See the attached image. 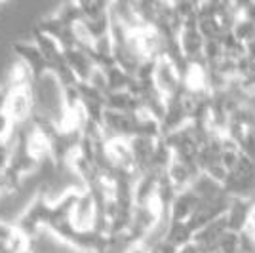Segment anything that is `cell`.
Returning a JSON list of instances; mask_svg holds the SVG:
<instances>
[{"label":"cell","instance_id":"17","mask_svg":"<svg viewBox=\"0 0 255 253\" xmlns=\"http://www.w3.org/2000/svg\"><path fill=\"white\" fill-rule=\"evenodd\" d=\"M124 253H150V248L147 244H133V246H129Z\"/></svg>","mask_w":255,"mask_h":253},{"label":"cell","instance_id":"10","mask_svg":"<svg viewBox=\"0 0 255 253\" xmlns=\"http://www.w3.org/2000/svg\"><path fill=\"white\" fill-rule=\"evenodd\" d=\"M105 107L109 111H118V113H128V115H137L143 109V103L129 92H111L107 94Z\"/></svg>","mask_w":255,"mask_h":253},{"label":"cell","instance_id":"4","mask_svg":"<svg viewBox=\"0 0 255 253\" xmlns=\"http://www.w3.org/2000/svg\"><path fill=\"white\" fill-rule=\"evenodd\" d=\"M252 208H254V200H248V198H233L231 204H229V210L225 213L229 231L238 232V234L244 232L246 229L250 227Z\"/></svg>","mask_w":255,"mask_h":253},{"label":"cell","instance_id":"2","mask_svg":"<svg viewBox=\"0 0 255 253\" xmlns=\"http://www.w3.org/2000/svg\"><path fill=\"white\" fill-rule=\"evenodd\" d=\"M71 219H73V223H75V227L78 231L94 229V225H96L97 206L94 196H92V192L86 189V187L78 194V200H76L75 210L71 213Z\"/></svg>","mask_w":255,"mask_h":253},{"label":"cell","instance_id":"16","mask_svg":"<svg viewBox=\"0 0 255 253\" xmlns=\"http://www.w3.org/2000/svg\"><path fill=\"white\" fill-rule=\"evenodd\" d=\"M234 36L240 40V42H250V40H254L255 38V23H252L250 19H246V17H240L236 25H234Z\"/></svg>","mask_w":255,"mask_h":253},{"label":"cell","instance_id":"13","mask_svg":"<svg viewBox=\"0 0 255 253\" xmlns=\"http://www.w3.org/2000/svg\"><path fill=\"white\" fill-rule=\"evenodd\" d=\"M240 158H242V148H240V145L236 141H233L231 137L223 135L221 137V164H223V168L227 171H233L238 166Z\"/></svg>","mask_w":255,"mask_h":253},{"label":"cell","instance_id":"20","mask_svg":"<svg viewBox=\"0 0 255 253\" xmlns=\"http://www.w3.org/2000/svg\"><path fill=\"white\" fill-rule=\"evenodd\" d=\"M248 229H252L255 232V202H254V208H252V217H250V227Z\"/></svg>","mask_w":255,"mask_h":253},{"label":"cell","instance_id":"8","mask_svg":"<svg viewBox=\"0 0 255 253\" xmlns=\"http://www.w3.org/2000/svg\"><path fill=\"white\" fill-rule=\"evenodd\" d=\"M166 173H168L170 181L173 183V187L181 192V190L191 187L192 181L200 175V169L196 168V166H187V164H183L181 160L173 158V162L170 164V168L166 169Z\"/></svg>","mask_w":255,"mask_h":253},{"label":"cell","instance_id":"6","mask_svg":"<svg viewBox=\"0 0 255 253\" xmlns=\"http://www.w3.org/2000/svg\"><path fill=\"white\" fill-rule=\"evenodd\" d=\"M65 63L71 67V71L76 74L78 82H88L90 76L96 71V65L92 61L90 53L82 48H71L65 50Z\"/></svg>","mask_w":255,"mask_h":253},{"label":"cell","instance_id":"5","mask_svg":"<svg viewBox=\"0 0 255 253\" xmlns=\"http://www.w3.org/2000/svg\"><path fill=\"white\" fill-rule=\"evenodd\" d=\"M198 202H200V198H198V194L191 187L177 192V196H175V200H173L170 208V213H168L170 221L187 223L194 215V211L198 208Z\"/></svg>","mask_w":255,"mask_h":253},{"label":"cell","instance_id":"7","mask_svg":"<svg viewBox=\"0 0 255 253\" xmlns=\"http://www.w3.org/2000/svg\"><path fill=\"white\" fill-rule=\"evenodd\" d=\"M158 175L156 171H145L141 173L133 185V202L135 206H147L156 198V187H158Z\"/></svg>","mask_w":255,"mask_h":253},{"label":"cell","instance_id":"1","mask_svg":"<svg viewBox=\"0 0 255 253\" xmlns=\"http://www.w3.org/2000/svg\"><path fill=\"white\" fill-rule=\"evenodd\" d=\"M13 52V57L17 61H21L23 65H27L31 69V73L34 74V80L40 78L42 74L50 73V65L46 63L42 52L38 50V46L32 42L31 38L27 40H17L11 48Z\"/></svg>","mask_w":255,"mask_h":253},{"label":"cell","instance_id":"19","mask_svg":"<svg viewBox=\"0 0 255 253\" xmlns=\"http://www.w3.org/2000/svg\"><path fill=\"white\" fill-rule=\"evenodd\" d=\"M246 55H248L252 61H255V38L250 40V42H246Z\"/></svg>","mask_w":255,"mask_h":253},{"label":"cell","instance_id":"15","mask_svg":"<svg viewBox=\"0 0 255 253\" xmlns=\"http://www.w3.org/2000/svg\"><path fill=\"white\" fill-rule=\"evenodd\" d=\"M217 250L221 253H240V234L227 231L217 242Z\"/></svg>","mask_w":255,"mask_h":253},{"label":"cell","instance_id":"22","mask_svg":"<svg viewBox=\"0 0 255 253\" xmlns=\"http://www.w3.org/2000/svg\"><path fill=\"white\" fill-rule=\"evenodd\" d=\"M212 253H221V252H219V250H215V252H212Z\"/></svg>","mask_w":255,"mask_h":253},{"label":"cell","instance_id":"9","mask_svg":"<svg viewBox=\"0 0 255 253\" xmlns=\"http://www.w3.org/2000/svg\"><path fill=\"white\" fill-rule=\"evenodd\" d=\"M156 141L158 139H149V137H131L129 139V147L133 152V158L137 164L139 173H145L150 166V160H152V152L156 147Z\"/></svg>","mask_w":255,"mask_h":253},{"label":"cell","instance_id":"21","mask_svg":"<svg viewBox=\"0 0 255 253\" xmlns=\"http://www.w3.org/2000/svg\"><path fill=\"white\" fill-rule=\"evenodd\" d=\"M8 8V4H4V2H0V15H2V11Z\"/></svg>","mask_w":255,"mask_h":253},{"label":"cell","instance_id":"12","mask_svg":"<svg viewBox=\"0 0 255 253\" xmlns=\"http://www.w3.org/2000/svg\"><path fill=\"white\" fill-rule=\"evenodd\" d=\"M105 76H107V90H109V94L111 92H126L128 88H129V84H131V80H133V76L129 73H126L118 65L109 67L105 71Z\"/></svg>","mask_w":255,"mask_h":253},{"label":"cell","instance_id":"3","mask_svg":"<svg viewBox=\"0 0 255 253\" xmlns=\"http://www.w3.org/2000/svg\"><path fill=\"white\" fill-rule=\"evenodd\" d=\"M31 40L36 44L38 50L42 52L46 63L50 65V71H53L55 67H59L61 63H65L63 46L57 42L53 36H50V34H46V32H42V31H38V29H34Z\"/></svg>","mask_w":255,"mask_h":253},{"label":"cell","instance_id":"11","mask_svg":"<svg viewBox=\"0 0 255 253\" xmlns=\"http://www.w3.org/2000/svg\"><path fill=\"white\" fill-rule=\"evenodd\" d=\"M194 238V232L191 231V227L187 223L181 221H170L168 223V229H166V236L164 240L170 242L175 248H181L185 244H191Z\"/></svg>","mask_w":255,"mask_h":253},{"label":"cell","instance_id":"14","mask_svg":"<svg viewBox=\"0 0 255 253\" xmlns=\"http://www.w3.org/2000/svg\"><path fill=\"white\" fill-rule=\"evenodd\" d=\"M198 31L202 34L204 40H221L225 34L223 27L217 17H200L198 19Z\"/></svg>","mask_w":255,"mask_h":253},{"label":"cell","instance_id":"18","mask_svg":"<svg viewBox=\"0 0 255 253\" xmlns=\"http://www.w3.org/2000/svg\"><path fill=\"white\" fill-rule=\"evenodd\" d=\"M177 253H202V250L194 242H191V244H185V246L177 248Z\"/></svg>","mask_w":255,"mask_h":253}]
</instances>
